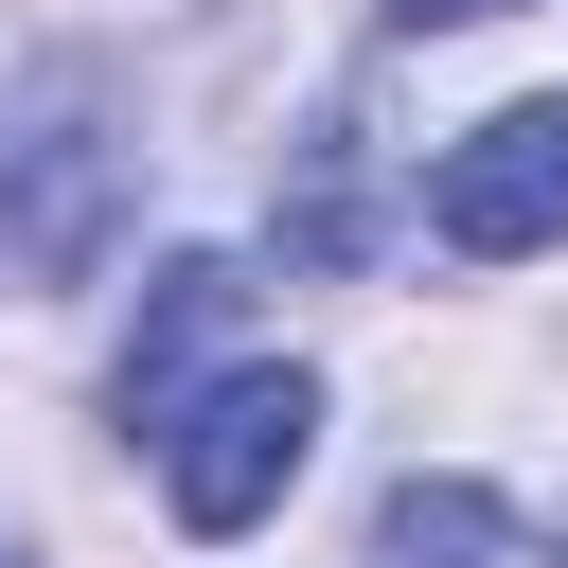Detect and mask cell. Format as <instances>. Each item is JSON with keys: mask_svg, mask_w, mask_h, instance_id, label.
Returning a JSON list of instances; mask_svg holds the SVG:
<instances>
[{"mask_svg": "<svg viewBox=\"0 0 568 568\" xmlns=\"http://www.w3.org/2000/svg\"><path fill=\"white\" fill-rule=\"evenodd\" d=\"M106 213H124L106 71H18L0 89V266L71 284V266H106Z\"/></svg>", "mask_w": 568, "mask_h": 568, "instance_id": "cell-1", "label": "cell"}, {"mask_svg": "<svg viewBox=\"0 0 568 568\" xmlns=\"http://www.w3.org/2000/svg\"><path fill=\"white\" fill-rule=\"evenodd\" d=\"M302 444H320V373H302V355H248V373L178 390V408H160V497H178V532H248V515H284Z\"/></svg>", "mask_w": 568, "mask_h": 568, "instance_id": "cell-2", "label": "cell"}, {"mask_svg": "<svg viewBox=\"0 0 568 568\" xmlns=\"http://www.w3.org/2000/svg\"><path fill=\"white\" fill-rule=\"evenodd\" d=\"M426 231L479 248V266L550 248V231H568V106H497V124H462L444 178H426Z\"/></svg>", "mask_w": 568, "mask_h": 568, "instance_id": "cell-3", "label": "cell"}, {"mask_svg": "<svg viewBox=\"0 0 568 568\" xmlns=\"http://www.w3.org/2000/svg\"><path fill=\"white\" fill-rule=\"evenodd\" d=\"M355 568H568V532H532V515L479 497V479H390V515H373Z\"/></svg>", "mask_w": 568, "mask_h": 568, "instance_id": "cell-4", "label": "cell"}, {"mask_svg": "<svg viewBox=\"0 0 568 568\" xmlns=\"http://www.w3.org/2000/svg\"><path fill=\"white\" fill-rule=\"evenodd\" d=\"M231 302H248V266H231V248H178V266H160V320L124 337V426H160V408L195 390V337H213Z\"/></svg>", "mask_w": 568, "mask_h": 568, "instance_id": "cell-5", "label": "cell"}, {"mask_svg": "<svg viewBox=\"0 0 568 568\" xmlns=\"http://www.w3.org/2000/svg\"><path fill=\"white\" fill-rule=\"evenodd\" d=\"M462 18H515V0H390V36H462Z\"/></svg>", "mask_w": 568, "mask_h": 568, "instance_id": "cell-6", "label": "cell"}, {"mask_svg": "<svg viewBox=\"0 0 568 568\" xmlns=\"http://www.w3.org/2000/svg\"><path fill=\"white\" fill-rule=\"evenodd\" d=\"M0 568H18V532H0Z\"/></svg>", "mask_w": 568, "mask_h": 568, "instance_id": "cell-7", "label": "cell"}]
</instances>
